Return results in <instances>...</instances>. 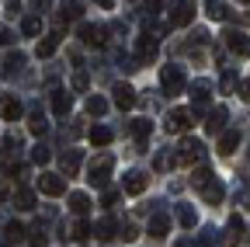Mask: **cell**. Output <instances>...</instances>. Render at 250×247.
Returning a JSON list of instances; mask_svg holds the SVG:
<instances>
[{"label": "cell", "mask_w": 250, "mask_h": 247, "mask_svg": "<svg viewBox=\"0 0 250 247\" xmlns=\"http://www.w3.org/2000/svg\"><path fill=\"white\" fill-rule=\"evenodd\" d=\"M111 167H115L111 153H101V157H94V160H90V167H87V181L94 184V188H104L108 178H111Z\"/></svg>", "instance_id": "6da1fadb"}, {"label": "cell", "mask_w": 250, "mask_h": 247, "mask_svg": "<svg viewBox=\"0 0 250 247\" xmlns=\"http://www.w3.org/2000/svg\"><path fill=\"white\" fill-rule=\"evenodd\" d=\"M202 157H205V146H202L198 139H191V136H184L181 146L174 150V160L184 164V167H188V164H202Z\"/></svg>", "instance_id": "7a4b0ae2"}, {"label": "cell", "mask_w": 250, "mask_h": 247, "mask_svg": "<svg viewBox=\"0 0 250 247\" xmlns=\"http://www.w3.org/2000/svg\"><path fill=\"white\" fill-rule=\"evenodd\" d=\"M191 126H195L191 108H170V112L164 115V129H167V133H188Z\"/></svg>", "instance_id": "3957f363"}, {"label": "cell", "mask_w": 250, "mask_h": 247, "mask_svg": "<svg viewBox=\"0 0 250 247\" xmlns=\"http://www.w3.org/2000/svg\"><path fill=\"white\" fill-rule=\"evenodd\" d=\"M208 98H212L208 80H195L191 84V115L195 118H205L208 115Z\"/></svg>", "instance_id": "277c9868"}, {"label": "cell", "mask_w": 250, "mask_h": 247, "mask_svg": "<svg viewBox=\"0 0 250 247\" xmlns=\"http://www.w3.org/2000/svg\"><path fill=\"white\" fill-rule=\"evenodd\" d=\"M195 14H198L195 0H174V4H170V24H174V28L191 24V21H195Z\"/></svg>", "instance_id": "5b68a950"}, {"label": "cell", "mask_w": 250, "mask_h": 247, "mask_svg": "<svg viewBox=\"0 0 250 247\" xmlns=\"http://www.w3.org/2000/svg\"><path fill=\"white\" fill-rule=\"evenodd\" d=\"M35 192H42V195L56 199V195H62V192H66V181H62V174H52V171H45L42 178H35Z\"/></svg>", "instance_id": "8992f818"}, {"label": "cell", "mask_w": 250, "mask_h": 247, "mask_svg": "<svg viewBox=\"0 0 250 247\" xmlns=\"http://www.w3.org/2000/svg\"><path fill=\"white\" fill-rule=\"evenodd\" d=\"M160 84H164V94H181V90H184V70L167 63L160 70Z\"/></svg>", "instance_id": "52a82bcc"}, {"label": "cell", "mask_w": 250, "mask_h": 247, "mask_svg": "<svg viewBox=\"0 0 250 247\" xmlns=\"http://www.w3.org/2000/svg\"><path fill=\"white\" fill-rule=\"evenodd\" d=\"M156 52H160V45H156L153 32H143V35L136 39V59H139V63H153Z\"/></svg>", "instance_id": "ba28073f"}, {"label": "cell", "mask_w": 250, "mask_h": 247, "mask_svg": "<svg viewBox=\"0 0 250 247\" xmlns=\"http://www.w3.org/2000/svg\"><path fill=\"white\" fill-rule=\"evenodd\" d=\"M21 115H24V108H21V101L14 94H0V118H4V122H18Z\"/></svg>", "instance_id": "9c48e42d"}, {"label": "cell", "mask_w": 250, "mask_h": 247, "mask_svg": "<svg viewBox=\"0 0 250 247\" xmlns=\"http://www.w3.org/2000/svg\"><path fill=\"white\" fill-rule=\"evenodd\" d=\"M223 42H226V49L236 52V56H247V52H250V39H247L243 32H236V28H229V32L223 35Z\"/></svg>", "instance_id": "30bf717a"}, {"label": "cell", "mask_w": 250, "mask_h": 247, "mask_svg": "<svg viewBox=\"0 0 250 247\" xmlns=\"http://www.w3.org/2000/svg\"><path fill=\"white\" fill-rule=\"evenodd\" d=\"M70 108H73V94H70V90H62V87H56V90H52V115L66 118Z\"/></svg>", "instance_id": "8fae6325"}, {"label": "cell", "mask_w": 250, "mask_h": 247, "mask_svg": "<svg viewBox=\"0 0 250 247\" xmlns=\"http://www.w3.org/2000/svg\"><path fill=\"white\" fill-rule=\"evenodd\" d=\"M146 184H149L146 171H129V174H125V181H122V188L129 192V195H143V192H146Z\"/></svg>", "instance_id": "7c38bea8"}, {"label": "cell", "mask_w": 250, "mask_h": 247, "mask_svg": "<svg viewBox=\"0 0 250 247\" xmlns=\"http://www.w3.org/2000/svg\"><path fill=\"white\" fill-rule=\"evenodd\" d=\"M167 233H170V216L167 212H153L149 216V237L153 240H164Z\"/></svg>", "instance_id": "4fadbf2b"}, {"label": "cell", "mask_w": 250, "mask_h": 247, "mask_svg": "<svg viewBox=\"0 0 250 247\" xmlns=\"http://www.w3.org/2000/svg\"><path fill=\"white\" fill-rule=\"evenodd\" d=\"M80 42L83 45H104V39H108V32L104 28H98V24H80Z\"/></svg>", "instance_id": "5bb4252c"}, {"label": "cell", "mask_w": 250, "mask_h": 247, "mask_svg": "<svg viewBox=\"0 0 250 247\" xmlns=\"http://www.w3.org/2000/svg\"><path fill=\"white\" fill-rule=\"evenodd\" d=\"M80 14H83V7L77 0H62L59 4V24H73V21H80Z\"/></svg>", "instance_id": "9a60e30c"}, {"label": "cell", "mask_w": 250, "mask_h": 247, "mask_svg": "<svg viewBox=\"0 0 250 247\" xmlns=\"http://www.w3.org/2000/svg\"><path fill=\"white\" fill-rule=\"evenodd\" d=\"M0 167H4V171H14L18 167V139L14 136L4 143V150H0Z\"/></svg>", "instance_id": "2e32d148"}, {"label": "cell", "mask_w": 250, "mask_h": 247, "mask_svg": "<svg viewBox=\"0 0 250 247\" xmlns=\"http://www.w3.org/2000/svg\"><path fill=\"white\" fill-rule=\"evenodd\" d=\"M111 94H115V105H118L122 112L136 105V90H132L129 84H115V90H111Z\"/></svg>", "instance_id": "e0dca14e"}, {"label": "cell", "mask_w": 250, "mask_h": 247, "mask_svg": "<svg viewBox=\"0 0 250 247\" xmlns=\"http://www.w3.org/2000/svg\"><path fill=\"white\" fill-rule=\"evenodd\" d=\"M223 126H226V108L219 105V108H212V112L205 115V129H208V133H226Z\"/></svg>", "instance_id": "ac0fdd59"}, {"label": "cell", "mask_w": 250, "mask_h": 247, "mask_svg": "<svg viewBox=\"0 0 250 247\" xmlns=\"http://www.w3.org/2000/svg\"><path fill=\"white\" fill-rule=\"evenodd\" d=\"M202 199L208 202V205H219V202H223V184H219V178H212L208 184H202Z\"/></svg>", "instance_id": "d6986e66"}, {"label": "cell", "mask_w": 250, "mask_h": 247, "mask_svg": "<svg viewBox=\"0 0 250 247\" xmlns=\"http://www.w3.org/2000/svg\"><path fill=\"white\" fill-rule=\"evenodd\" d=\"M115 230H118V226H115V220H111V216H104L101 223H94V226H90V237H98V240H111V237H115Z\"/></svg>", "instance_id": "ffe728a7"}, {"label": "cell", "mask_w": 250, "mask_h": 247, "mask_svg": "<svg viewBox=\"0 0 250 247\" xmlns=\"http://www.w3.org/2000/svg\"><path fill=\"white\" fill-rule=\"evenodd\" d=\"M59 42H62V35H59V32H52V35H45V39L39 42V49H35V52H39V59H49V56H52V52L59 49Z\"/></svg>", "instance_id": "44dd1931"}, {"label": "cell", "mask_w": 250, "mask_h": 247, "mask_svg": "<svg viewBox=\"0 0 250 247\" xmlns=\"http://www.w3.org/2000/svg\"><path fill=\"white\" fill-rule=\"evenodd\" d=\"M14 209L31 212V209H35V192H31V188H18L14 192Z\"/></svg>", "instance_id": "7402d4cb"}, {"label": "cell", "mask_w": 250, "mask_h": 247, "mask_svg": "<svg viewBox=\"0 0 250 247\" xmlns=\"http://www.w3.org/2000/svg\"><path fill=\"white\" fill-rule=\"evenodd\" d=\"M80 160H83V157H80V150H70V153H62V157H59V167H62V174H70V178H73V174H77V167H80Z\"/></svg>", "instance_id": "603a6c76"}, {"label": "cell", "mask_w": 250, "mask_h": 247, "mask_svg": "<svg viewBox=\"0 0 250 247\" xmlns=\"http://www.w3.org/2000/svg\"><path fill=\"white\" fill-rule=\"evenodd\" d=\"M243 220H240V216H229V223H226V244H240L243 240Z\"/></svg>", "instance_id": "cb8c5ba5"}, {"label": "cell", "mask_w": 250, "mask_h": 247, "mask_svg": "<svg viewBox=\"0 0 250 247\" xmlns=\"http://www.w3.org/2000/svg\"><path fill=\"white\" fill-rule=\"evenodd\" d=\"M174 216H177V223H181L184 230H191V226H198V216H195V209H191V205H184V202L177 205V212H174Z\"/></svg>", "instance_id": "d4e9b609"}, {"label": "cell", "mask_w": 250, "mask_h": 247, "mask_svg": "<svg viewBox=\"0 0 250 247\" xmlns=\"http://www.w3.org/2000/svg\"><path fill=\"white\" fill-rule=\"evenodd\" d=\"M236 146H240V133L236 129H226L223 136H219V153H226V157H229Z\"/></svg>", "instance_id": "484cf974"}, {"label": "cell", "mask_w": 250, "mask_h": 247, "mask_svg": "<svg viewBox=\"0 0 250 247\" xmlns=\"http://www.w3.org/2000/svg\"><path fill=\"white\" fill-rule=\"evenodd\" d=\"M87 136H90V143H94V146H108L115 133H111L108 126H90V133H87Z\"/></svg>", "instance_id": "4316f807"}, {"label": "cell", "mask_w": 250, "mask_h": 247, "mask_svg": "<svg viewBox=\"0 0 250 247\" xmlns=\"http://www.w3.org/2000/svg\"><path fill=\"white\" fill-rule=\"evenodd\" d=\"M28 133H35V136H45V133H49V122H45L42 112H31V115H28Z\"/></svg>", "instance_id": "83f0119b"}, {"label": "cell", "mask_w": 250, "mask_h": 247, "mask_svg": "<svg viewBox=\"0 0 250 247\" xmlns=\"http://www.w3.org/2000/svg\"><path fill=\"white\" fill-rule=\"evenodd\" d=\"M70 209H73V216H87V209H90V199H87L83 192H70Z\"/></svg>", "instance_id": "f1b7e54d"}, {"label": "cell", "mask_w": 250, "mask_h": 247, "mask_svg": "<svg viewBox=\"0 0 250 247\" xmlns=\"http://www.w3.org/2000/svg\"><path fill=\"white\" fill-rule=\"evenodd\" d=\"M149 129H153V122H146V118H139V122H132V136H136V143L146 150V139H149Z\"/></svg>", "instance_id": "f546056e"}, {"label": "cell", "mask_w": 250, "mask_h": 247, "mask_svg": "<svg viewBox=\"0 0 250 247\" xmlns=\"http://www.w3.org/2000/svg\"><path fill=\"white\" fill-rule=\"evenodd\" d=\"M66 237H73V240H87V237H90V226H87L83 216H80L77 223H70V226H66Z\"/></svg>", "instance_id": "4dcf8cb0"}, {"label": "cell", "mask_w": 250, "mask_h": 247, "mask_svg": "<svg viewBox=\"0 0 250 247\" xmlns=\"http://www.w3.org/2000/svg\"><path fill=\"white\" fill-rule=\"evenodd\" d=\"M205 11H208V18H212V21H223V18L229 14V11H226V0H208Z\"/></svg>", "instance_id": "1f68e13d"}, {"label": "cell", "mask_w": 250, "mask_h": 247, "mask_svg": "<svg viewBox=\"0 0 250 247\" xmlns=\"http://www.w3.org/2000/svg\"><path fill=\"white\" fill-rule=\"evenodd\" d=\"M170 164H174V150H156L153 167H156V171H170Z\"/></svg>", "instance_id": "d6a6232c"}, {"label": "cell", "mask_w": 250, "mask_h": 247, "mask_svg": "<svg viewBox=\"0 0 250 247\" xmlns=\"http://www.w3.org/2000/svg\"><path fill=\"white\" fill-rule=\"evenodd\" d=\"M4 237H7V240H11V244H18V240H24V226H21V223H14V220H11V223H7V226H4Z\"/></svg>", "instance_id": "836d02e7"}, {"label": "cell", "mask_w": 250, "mask_h": 247, "mask_svg": "<svg viewBox=\"0 0 250 247\" xmlns=\"http://www.w3.org/2000/svg\"><path fill=\"white\" fill-rule=\"evenodd\" d=\"M31 160H35V164H49V160H52V150H49L45 143H39L35 150H31Z\"/></svg>", "instance_id": "e575fe53"}, {"label": "cell", "mask_w": 250, "mask_h": 247, "mask_svg": "<svg viewBox=\"0 0 250 247\" xmlns=\"http://www.w3.org/2000/svg\"><path fill=\"white\" fill-rule=\"evenodd\" d=\"M219 90H223V94H233V90H236V73H233V70L223 73V84H219Z\"/></svg>", "instance_id": "d590c367"}, {"label": "cell", "mask_w": 250, "mask_h": 247, "mask_svg": "<svg viewBox=\"0 0 250 247\" xmlns=\"http://www.w3.org/2000/svg\"><path fill=\"white\" fill-rule=\"evenodd\" d=\"M108 112V101L104 98H90L87 101V115H104Z\"/></svg>", "instance_id": "8d00e7d4"}, {"label": "cell", "mask_w": 250, "mask_h": 247, "mask_svg": "<svg viewBox=\"0 0 250 247\" xmlns=\"http://www.w3.org/2000/svg\"><path fill=\"white\" fill-rule=\"evenodd\" d=\"M21 32H24V35H39V32H42V21H39V18H24V21H21Z\"/></svg>", "instance_id": "74e56055"}, {"label": "cell", "mask_w": 250, "mask_h": 247, "mask_svg": "<svg viewBox=\"0 0 250 247\" xmlns=\"http://www.w3.org/2000/svg\"><path fill=\"white\" fill-rule=\"evenodd\" d=\"M212 178H215V174H212V167H205V164L195 171V184H198V188H202V184H208Z\"/></svg>", "instance_id": "f35d334b"}, {"label": "cell", "mask_w": 250, "mask_h": 247, "mask_svg": "<svg viewBox=\"0 0 250 247\" xmlns=\"http://www.w3.org/2000/svg\"><path fill=\"white\" fill-rule=\"evenodd\" d=\"M4 67H7V73H18V70L24 67V56H21V52H14V56L7 59V63H4Z\"/></svg>", "instance_id": "ab89813d"}, {"label": "cell", "mask_w": 250, "mask_h": 247, "mask_svg": "<svg viewBox=\"0 0 250 247\" xmlns=\"http://www.w3.org/2000/svg\"><path fill=\"white\" fill-rule=\"evenodd\" d=\"M45 240H49V237H45V226L39 223L35 230H31V244H35V247H45Z\"/></svg>", "instance_id": "60d3db41"}, {"label": "cell", "mask_w": 250, "mask_h": 247, "mask_svg": "<svg viewBox=\"0 0 250 247\" xmlns=\"http://www.w3.org/2000/svg\"><path fill=\"white\" fill-rule=\"evenodd\" d=\"M118 237H122V240H136V237H139V230H136L132 223H125V226H118Z\"/></svg>", "instance_id": "b9f144b4"}, {"label": "cell", "mask_w": 250, "mask_h": 247, "mask_svg": "<svg viewBox=\"0 0 250 247\" xmlns=\"http://www.w3.org/2000/svg\"><path fill=\"white\" fill-rule=\"evenodd\" d=\"M87 84H90V80H87V73L80 70V73L73 77V90H77V94H83V90H87Z\"/></svg>", "instance_id": "7bdbcfd3"}, {"label": "cell", "mask_w": 250, "mask_h": 247, "mask_svg": "<svg viewBox=\"0 0 250 247\" xmlns=\"http://www.w3.org/2000/svg\"><path fill=\"white\" fill-rule=\"evenodd\" d=\"M164 4H167V0H146L143 7H146V14H160V7H164Z\"/></svg>", "instance_id": "ee69618b"}, {"label": "cell", "mask_w": 250, "mask_h": 247, "mask_svg": "<svg viewBox=\"0 0 250 247\" xmlns=\"http://www.w3.org/2000/svg\"><path fill=\"white\" fill-rule=\"evenodd\" d=\"M240 94H243V101H247V105H250V77H247V80H243V84H240Z\"/></svg>", "instance_id": "f6af8a7d"}, {"label": "cell", "mask_w": 250, "mask_h": 247, "mask_svg": "<svg viewBox=\"0 0 250 247\" xmlns=\"http://www.w3.org/2000/svg\"><path fill=\"white\" fill-rule=\"evenodd\" d=\"M49 7H52V0H35V11H39V14H45Z\"/></svg>", "instance_id": "bcb514c9"}, {"label": "cell", "mask_w": 250, "mask_h": 247, "mask_svg": "<svg viewBox=\"0 0 250 247\" xmlns=\"http://www.w3.org/2000/svg\"><path fill=\"white\" fill-rule=\"evenodd\" d=\"M177 247H198V244H195L191 237H181V240H177Z\"/></svg>", "instance_id": "7dc6e473"}, {"label": "cell", "mask_w": 250, "mask_h": 247, "mask_svg": "<svg viewBox=\"0 0 250 247\" xmlns=\"http://www.w3.org/2000/svg\"><path fill=\"white\" fill-rule=\"evenodd\" d=\"M4 42H11V32H7L4 24H0V45H4Z\"/></svg>", "instance_id": "c3c4849f"}, {"label": "cell", "mask_w": 250, "mask_h": 247, "mask_svg": "<svg viewBox=\"0 0 250 247\" xmlns=\"http://www.w3.org/2000/svg\"><path fill=\"white\" fill-rule=\"evenodd\" d=\"M4 199H7V184H4V181H0V202H4Z\"/></svg>", "instance_id": "681fc988"}, {"label": "cell", "mask_w": 250, "mask_h": 247, "mask_svg": "<svg viewBox=\"0 0 250 247\" xmlns=\"http://www.w3.org/2000/svg\"><path fill=\"white\" fill-rule=\"evenodd\" d=\"M236 4H250V0H236Z\"/></svg>", "instance_id": "f907efd6"}, {"label": "cell", "mask_w": 250, "mask_h": 247, "mask_svg": "<svg viewBox=\"0 0 250 247\" xmlns=\"http://www.w3.org/2000/svg\"><path fill=\"white\" fill-rule=\"evenodd\" d=\"M0 247H7V244H4V240H0Z\"/></svg>", "instance_id": "816d5d0a"}]
</instances>
